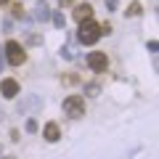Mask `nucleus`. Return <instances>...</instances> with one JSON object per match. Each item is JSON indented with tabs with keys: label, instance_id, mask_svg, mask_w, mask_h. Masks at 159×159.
Listing matches in <instances>:
<instances>
[{
	"label": "nucleus",
	"instance_id": "obj_19",
	"mask_svg": "<svg viewBox=\"0 0 159 159\" xmlns=\"http://www.w3.org/2000/svg\"><path fill=\"white\" fill-rule=\"evenodd\" d=\"M3 64H6V56H3V51H0V72H3Z\"/></svg>",
	"mask_w": 159,
	"mask_h": 159
},
{
	"label": "nucleus",
	"instance_id": "obj_20",
	"mask_svg": "<svg viewBox=\"0 0 159 159\" xmlns=\"http://www.w3.org/2000/svg\"><path fill=\"white\" fill-rule=\"evenodd\" d=\"M6 3H8V0H0V6H6Z\"/></svg>",
	"mask_w": 159,
	"mask_h": 159
},
{
	"label": "nucleus",
	"instance_id": "obj_18",
	"mask_svg": "<svg viewBox=\"0 0 159 159\" xmlns=\"http://www.w3.org/2000/svg\"><path fill=\"white\" fill-rule=\"evenodd\" d=\"M74 0H58V6H72Z\"/></svg>",
	"mask_w": 159,
	"mask_h": 159
},
{
	"label": "nucleus",
	"instance_id": "obj_4",
	"mask_svg": "<svg viewBox=\"0 0 159 159\" xmlns=\"http://www.w3.org/2000/svg\"><path fill=\"white\" fill-rule=\"evenodd\" d=\"M88 66H90L93 72H106V66H109V58H106V53H101V51H93V53H88Z\"/></svg>",
	"mask_w": 159,
	"mask_h": 159
},
{
	"label": "nucleus",
	"instance_id": "obj_9",
	"mask_svg": "<svg viewBox=\"0 0 159 159\" xmlns=\"http://www.w3.org/2000/svg\"><path fill=\"white\" fill-rule=\"evenodd\" d=\"M51 19H53V24H56L58 29L66 27V19H64V13H61V11H53V13H51Z\"/></svg>",
	"mask_w": 159,
	"mask_h": 159
},
{
	"label": "nucleus",
	"instance_id": "obj_11",
	"mask_svg": "<svg viewBox=\"0 0 159 159\" xmlns=\"http://www.w3.org/2000/svg\"><path fill=\"white\" fill-rule=\"evenodd\" d=\"M11 13H13L16 19H21V16H24V8H21V3H13V6H11Z\"/></svg>",
	"mask_w": 159,
	"mask_h": 159
},
{
	"label": "nucleus",
	"instance_id": "obj_6",
	"mask_svg": "<svg viewBox=\"0 0 159 159\" xmlns=\"http://www.w3.org/2000/svg\"><path fill=\"white\" fill-rule=\"evenodd\" d=\"M43 138H45L48 143H56L58 138H61V130H58V125H56V122H48V125L43 127Z\"/></svg>",
	"mask_w": 159,
	"mask_h": 159
},
{
	"label": "nucleus",
	"instance_id": "obj_15",
	"mask_svg": "<svg viewBox=\"0 0 159 159\" xmlns=\"http://www.w3.org/2000/svg\"><path fill=\"white\" fill-rule=\"evenodd\" d=\"M98 90H101L98 85H85V93H90V96H98Z\"/></svg>",
	"mask_w": 159,
	"mask_h": 159
},
{
	"label": "nucleus",
	"instance_id": "obj_12",
	"mask_svg": "<svg viewBox=\"0 0 159 159\" xmlns=\"http://www.w3.org/2000/svg\"><path fill=\"white\" fill-rule=\"evenodd\" d=\"M27 43H29V45H40V43H43V37H40V34H29Z\"/></svg>",
	"mask_w": 159,
	"mask_h": 159
},
{
	"label": "nucleus",
	"instance_id": "obj_2",
	"mask_svg": "<svg viewBox=\"0 0 159 159\" xmlns=\"http://www.w3.org/2000/svg\"><path fill=\"white\" fill-rule=\"evenodd\" d=\"M3 53H6V61L11 64V66H21V64L27 61V53H24L21 43H16V40H8L6 48H3Z\"/></svg>",
	"mask_w": 159,
	"mask_h": 159
},
{
	"label": "nucleus",
	"instance_id": "obj_1",
	"mask_svg": "<svg viewBox=\"0 0 159 159\" xmlns=\"http://www.w3.org/2000/svg\"><path fill=\"white\" fill-rule=\"evenodd\" d=\"M101 24H96L93 19H85V21H80V34L77 40L82 43V45H93V43H98V37H101Z\"/></svg>",
	"mask_w": 159,
	"mask_h": 159
},
{
	"label": "nucleus",
	"instance_id": "obj_21",
	"mask_svg": "<svg viewBox=\"0 0 159 159\" xmlns=\"http://www.w3.org/2000/svg\"><path fill=\"white\" fill-rule=\"evenodd\" d=\"M3 159H16V157H3Z\"/></svg>",
	"mask_w": 159,
	"mask_h": 159
},
{
	"label": "nucleus",
	"instance_id": "obj_8",
	"mask_svg": "<svg viewBox=\"0 0 159 159\" xmlns=\"http://www.w3.org/2000/svg\"><path fill=\"white\" fill-rule=\"evenodd\" d=\"M34 19H37V21H48V19H51V8H48L45 0L34 6Z\"/></svg>",
	"mask_w": 159,
	"mask_h": 159
},
{
	"label": "nucleus",
	"instance_id": "obj_14",
	"mask_svg": "<svg viewBox=\"0 0 159 159\" xmlns=\"http://www.w3.org/2000/svg\"><path fill=\"white\" fill-rule=\"evenodd\" d=\"M119 8V0H106V11H117Z\"/></svg>",
	"mask_w": 159,
	"mask_h": 159
},
{
	"label": "nucleus",
	"instance_id": "obj_5",
	"mask_svg": "<svg viewBox=\"0 0 159 159\" xmlns=\"http://www.w3.org/2000/svg\"><path fill=\"white\" fill-rule=\"evenodd\" d=\"M19 90H21V88H19V82L13 77H6L3 82H0V93H3V98H16Z\"/></svg>",
	"mask_w": 159,
	"mask_h": 159
},
{
	"label": "nucleus",
	"instance_id": "obj_16",
	"mask_svg": "<svg viewBox=\"0 0 159 159\" xmlns=\"http://www.w3.org/2000/svg\"><path fill=\"white\" fill-rule=\"evenodd\" d=\"M61 56H64V58H66V61H69V58H72V56H74V53H72V51H69V48H66V45H64V48H61Z\"/></svg>",
	"mask_w": 159,
	"mask_h": 159
},
{
	"label": "nucleus",
	"instance_id": "obj_13",
	"mask_svg": "<svg viewBox=\"0 0 159 159\" xmlns=\"http://www.w3.org/2000/svg\"><path fill=\"white\" fill-rule=\"evenodd\" d=\"M27 133H37V119H27Z\"/></svg>",
	"mask_w": 159,
	"mask_h": 159
},
{
	"label": "nucleus",
	"instance_id": "obj_7",
	"mask_svg": "<svg viewBox=\"0 0 159 159\" xmlns=\"http://www.w3.org/2000/svg\"><path fill=\"white\" fill-rule=\"evenodd\" d=\"M74 19H77V21L93 19V6H90V3H80V6L74 8Z\"/></svg>",
	"mask_w": 159,
	"mask_h": 159
},
{
	"label": "nucleus",
	"instance_id": "obj_17",
	"mask_svg": "<svg viewBox=\"0 0 159 159\" xmlns=\"http://www.w3.org/2000/svg\"><path fill=\"white\" fill-rule=\"evenodd\" d=\"M148 51H151V53L159 51V43H157V40H151V43H148Z\"/></svg>",
	"mask_w": 159,
	"mask_h": 159
},
{
	"label": "nucleus",
	"instance_id": "obj_3",
	"mask_svg": "<svg viewBox=\"0 0 159 159\" xmlns=\"http://www.w3.org/2000/svg\"><path fill=\"white\" fill-rule=\"evenodd\" d=\"M64 114L72 119L85 117V98L82 96H66L64 98Z\"/></svg>",
	"mask_w": 159,
	"mask_h": 159
},
{
	"label": "nucleus",
	"instance_id": "obj_10",
	"mask_svg": "<svg viewBox=\"0 0 159 159\" xmlns=\"http://www.w3.org/2000/svg\"><path fill=\"white\" fill-rule=\"evenodd\" d=\"M127 16H141V3H130V8H127Z\"/></svg>",
	"mask_w": 159,
	"mask_h": 159
}]
</instances>
